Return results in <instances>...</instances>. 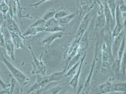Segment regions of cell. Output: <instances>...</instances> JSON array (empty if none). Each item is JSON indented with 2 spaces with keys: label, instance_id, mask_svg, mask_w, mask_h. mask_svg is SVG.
<instances>
[{
  "label": "cell",
  "instance_id": "cell-25",
  "mask_svg": "<svg viewBox=\"0 0 126 94\" xmlns=\"http://www.w3.org/2000/svg\"><path fill=\"white\" fill-rule=\"evenodd\" d=\"M62 89V88L60 86H56L48 90L44 94H58Z\"/></svg>",
  "mask_w": 126,
  "mask_h": 94
},
{
  "label": "cell",
  "instance_id": "cell-9",
  "mask_svg": "<svg viewBox=\"0 0 126 94\" xmlns=\"http://www.w3.org/2000/svg\"><path fill=\"white\" fill-rule=\"evenodd\" d=\"M86 54L87 52L84 53L83 56L81 59H80V63L79 65V68L76 73H75V75H74L73 78L71 79L70 81L69 82L68 84L72 87L74 89H76L78 84H79V77L80 75L81 74V72L82 71V65L84 63V60L85 59V58L86 57Z\"/></svg>",
  "mask_w": 126,
  "mask_h": 94
},
{
  "label": "cell",
  "instance_id": "cell-7",
  "mask_svg": "<svg viewBox=\"0 0 126 94\" xmlns=\"http://www.w3.org/2000/svg\"><path fill=\"white\" fill-rule=\"evenodd\" d=\"M125 28H124L121 32L116 36L114 42L111 46V52L113 59H115L117 58V54L118 50L121 46V42L124 37L125 36Z\"/></svg>",
  "mask_w": 126,
  "mask_h": 94
},
{
  "label": "cell",
  "instance_id": "cell-26",
  "mask_svg": "<svg viewBox=\"0 0 126 94\" xmlns=\"http://www.w3.org/2000/svg\"><path fill=\"white\" fill-rule=\"evenodd\" d=\"M46 23V21L43 20L42 18H38L36 21H35L32 25H31L29 27H39V26H44Z\"/></svg>",
  "mask_w": 126,
  "mask_h": 94
},
{
  "label": "cell",
  "instance_id": "cell-28",
  "mask_svg": "<svg viewBox=\"0 0 126 94\" xmlns=\"http://www.w3.org/2000/svg\"><path fill=\"white\" fill-rule=\"evenodd\" d=\"M15 1V2H16V5L18 7V11H19V16L20 17L21 16V12H22V7H21V4H20V0H14Z\"/></svg>",
  "mask_w": 126,
  "mask_h": 94
},
{
  "label": "cell",
  "instance_id": "cell-10",
  "mask_svg": "<svg viewBox=\"0 0 126 94\" xmlns=\"http://www.w3.org/2000/svg\"><path fill=\"white\" fill-rule=\"evenodd\" d=\"M10 32L11 37L15 47L16 49L23 48L25 46L24 40L23 37L20 35L13 32Z\"/></svg>",
  "mask_w": 126,
  "mask_h": 94
},
{
  "label": "cell",
  "instance_id": "cell-18",
  "mask_svg": "<svg viewBox=\"0 0 126 94\" xmlns=\"http://www.w3.org/2000/svg\"><path fill=\"white\" fill-rule=\"evenodd\" d=\"M112 92H126V81L113 84L112 86Z\"/></svg>",
  "mask_w": 126,
  "mask_h": 94
},
{
  "label": "cell",
  "instance_id": "cell-21",
  "mask_svg": "<svg viewBox=\"0 0 126 94\" xmlns=\"http://www.w3.org/2000/svg\"><path fill=\"white\" fill-rule=\"evenodd\" d=\"M107 4L110 10L112 17L113 19L115 20V14L116 7V0H109L108 4Z\"/></svg>",
  "mask_w": 126,
  "mask_h": 94
},
{
  "label": "cell",
  "instance_id": "cell-17",
  "mask_svg": "<svg viewBox=\"0 0 126 94\" xmlns=\"http://www.w3.org/2000/svg\"><path fill=\"white\" fill-rule=\"evenodd\" d=\"M66 27L62 26L59 24H56L51 26L45 27V31L46 32H57L58 31H64Z\"/></svg>",
  "mask_w": 126,
  "mask_h": 94
},
{
  "label": "cell",
  "instance_id": "cell-16",
  "mask_svg": "<svg viewBox=\"0 0 126 94\" xmlns=\"http://www.w3.org/2000/svg\"><path fill=\"white\" fill-rule=\"evenodd\" d=\"M121 60L117 58L114 60L112 65V70L118 78H120L121 75Z\"/></svg>",
  "mask_w": 126,
  "mask_h": 94
},
{
  "label": "cell",
  "instance_id": "cell-23",
  "mask_svg": "<svg viewBox=\"0 0 126 94\" xmlns=\"http://www.w3.org/2000/svg\"><path fill=\"white\" fill-rule=\"evenodd\" d=\"M126 51L124 52L121 60V72L125 75L126 73Z\"/></svg>",
  "mask_w": 126,
  "mask_h": 94
},
{
  "label": "cell",
  "instance_id": "cell-12",
  "mask_svg": "<svg viewBox=\"0 0 126 94\" xmlns=\"http://www.w3.org/2000/svg\"><path fill=\"white\" fill-rule=\"evenodd\" d=\"M64 34L66 33H64V31H58L55 32L50 36L47 37L44 39L42 42V45L46 47H49L56 39L61 38Z\"/></svg>",
  "mask_w": 126,
  "mask_h": 94
},
{
  "label": "cell",
  "instance_id": "cell-24",
  "mask_svg": "<svg viewBox=\"0 0 126 94\" xmlns=\"http://www.w3.org/2000/svg\"><path fill=\"white\" fill-rule=\"evenodd\" d=\"M0 86L2 87V88L3 89V92H4V93L9 94V91H10V87H11V83L9 84L5 83L1 79L0 76Z\"/></svg>",
  "mask_w": 126,
  "mask_h": 94
},
{
  "label": "cell",
  "instance_id": "cell-1",
  "mask_svg": "<svg viewBox=\"0 0 126 94\" xmlns=\"http://www.w3.org/2000/svg\"><path fill=\"white\" fill-rule=\"evenodd\" d=\"M0 61L4 64V65L8 68L11 74L13 76V78L16 81V82L21 86H25L27 84L30 82V78L21 72L20 70L16 67L5 58L4 53L0 51Z\"/></svg>",
  "mask_w": 126,
  "mask_h": 94
},
{
  "label": "cell",
  "instance_id": "cell-3",
  "mask_svg": "<svg viewBox=\"0 0 126 94\" xmlns=\"http://www.w3.org/2000/svg\"><path fill=\"white\" fill-rule=\"evenodd\" d=\"M65 70H63L62 71L52 73L50 75L46 77H44L43 75H38L36 82L39 85L40 88L42 89L49 83L62 80L63 78H65Z\"/></svg>",
  "mask_w": 126,
  "mask_h": 94
},
{
  "label": "cell",
  "instance_id": "cell-8",
  "mask_svg": "<svg viewBox=\"0 0 126 94\" xmlns=\"http://www.w3.org/2000/svg\"><path fill=\"white\" fill-rule=\"evenodd\" d=\"M104 14L108 31L110 32L113 30L115 24V21L113 19L109 7L107 3L104 5Z\"/></svg>",
  "mask_w": 126,
  "mask_h": 94
},
{
  "label": "cell",
  "instance_id": "cell-27",
  "mask_svg": "<svg viewBox=\"0 0 126 94\" xmlns=\"http://www.w3.org/2000/svg\"><path fill=\"white\" fill-rule=\"evenodd\" d=\"M49 0H41L35 3L29 4V6H30L31 7H33V8H37L38 7H39L41 4H42V3H44V2L49 1Z\"/></svg>",
  "mask_w": 126,
  "mask_h": 94
},
{
  "label": "cell",
  "instance_id": "cell-5",
  "mask_svg": "<svg viewBox=\"0 0 126 94\" xmlns=\"http://www.w3.org/2000/svg\"><path fill=\"white\" fill-rule=\"evenodd\" d=\"M98 41L96 42V47H95V54H94V58L93 59L92 63V66L90 69V71L89 72V74L88 76L87 79L84 84L83 86V88H82V90L81 91V93L82 94H88L89 93L90 90V84H91V77L92 76V74L93 73L94 69V67L95 66V60L97 57V52H98Z\"/></svg>",
  "mask_w": 126,
  "mask_h": 94
},
{
  "label": "cell",
  "instance_id": "cell-2",
  "mask_svg": "<svg viewBox=\"0 0 126 94\" xmlns=\"http://www.w3.org/2000/svg\"><path fill=\"white\" fill-rule=\"evenodd\" d=\"M0 30L4 39V47L7 54L12 61L15 60L14 45L12 41L10 32L6 27L4 21L0 26Z\"/></svg>",
  "mask_w": 126,
  "mask_h": 94
},
{
  "label": "cell",
  "instance_id": "cell-6",
  "mask_svg": "<svg viewBox=\"0 0 126 94\" xmlns=\"http://www.w3.org/2000/svg\"><path fill=\"white\" fill-rule=\"evenodd\" d=\"M28 47L30 49V50L31 52L33 59V62L32 63L33 67V73H41L42 75H45L46 68H45V65L42 63V61L41 60H38L36 58L34 54V53L33 51L31 46L29 45Z\"/></svg>",
  "mask_w": 126,
  "mask_h": 94
},
{
  "label": "cell",
  "instance_id": "cell-4",
  "mask_svg": "<svg viewBox=\"0 0 126 94\" xmlns=\"http://www.w3.org/2000/svg\"><path fill=\"white\" fill-rule=\"evenodd\" d=\"M4 23L9 31L15 32L22 36V33L16 24V19L11 16L9 12L4 16Z\"/></svg>",
  "mask_w": 126,
  "mask_h": 94
},
{
  "label": "cell",
  "instance_id": "cell-22",
  "mask_svg": "<svg viewBox=\"0 0 126 94\" xmlns=\"http://www.w3.org/2000/svg\"><path fill=\"white\" fill-rule=\"evenodd\" d=\"M56 11L55 9H51L47 12L43 16L42 18L45 21H47L53 18L55 16Z\"/></svg>",
  "mask_w": 126,
  "mask_h": 94
},
{
  "label": "cell",
  "instance_id": "cell-13",
  "mask_svg": "<svg viewBox=\"0 0 126 94\" xmlns=\"http://www.w3.org/2000/svg\"><path fill=\"white\" fill-rule=\"evenodd\" d=\"M112 80L111 78H110L105 83L101 84L97 88L98 93L106 94L112 92Z\"/></svg>",
  "mask_w": 126,
  "mask_h": 94
},
{
  "label": "cell",
  "instance_id": "cell-11",
  "mask_svg": "<svg viewBox=\"0 0 126 94\" xmlns=\"http://www.w3.org/2000/svg\"><path fill=\"white\" fill-rule=\"evenodd\" d=\"M45 26L29 27L28 29L22 33V36L26 40V38L34 36L39 32L45 31Z\"/></svg>",
  "mask_w": 126,
  "mask_h": 94
},
{
  "label": "cell",
  "instance_id": "cell-14",
  "mask_svg": "<svg viewBox=\"0 0 126 94\" xmlns=\"http://www.w3.org/2000/svg\"><path fill=\"white\" fill-rule=\"evenodd\" d=\"M76 15V13L69 14L67 16H65L64 17L57 20L58 21V23L60 25L67 27L70 22L74 19Z\"/></svg>",
  "mask_w": 126,
  "mask_h": 94
},
{
  "label": "cell",
  "instance_id": "cell-15",
  "mask_svg": "<svg viewBox=\"0 0 126 94\" xmlns=\"http://www.w3.org/2000/svg\"><path fill=\"white\" fill-rule=\"evenodd\" d=\"M90 20V16H89V14L88 15H87L84 17V19L82 21L80 24V26H79V30L78 31V33H77L78 36L82 35L83 34L87 26H88Z\"/></svg>",
  "mask_w": 126,
  "mask_h": 94
},
{
  "label": "cell",
  "instance_id": "cell-19",
  "mask_svg": "<svg viewBox=\"0 0 126 94\" xmlns=\"http://www.w3.org/2000/svg\"><path fill=\"white\" fill-rule=\"evenodd\" d=\"M70 13H69V12L63 8H61L60 9H58L56 11L54 17L56 19H58L68 15Z\"/></svg>",
  "mask_w": 126,
  "mask_h": 94
},
{
  "label": "cell",
  "instance_id": "cell-20",
  "mask_svg": "<svg viewBox=\"0 0 126 94\" xmlns=\"http://www.w3.org/2000/svg\"><path fill=\"white\" fill-rule=\"evenodd\" d=\"M80 63V61L79 60V61L75 63L71 68H69L68 70V72L66 73H65V75H64L65 77H67L68 76H71L75 73L76 69L79 67Z\"/></svg>",
  "mask_w": 126,
  "mask_h": 94
}]
</instances>
